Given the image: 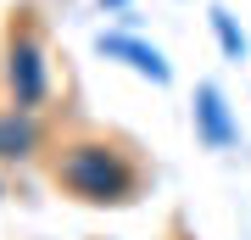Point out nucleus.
Masks as SVG:
<instances>
[{
  "label": "nucleus",
  "instance_id": "f257e3e1",
  "mask_svg": "<svg viewBox=\"0 0 251 240\" xmlns=\"http://www.w3.org/2000/svg\"><path fill=\"white\" fill-rule=\"evenodd\" d=\"M50 185L78 207H134L145 190V162L128 140L112 134H73L50 145Z\"/></svg>",
  "mask_w": 251,
  "mask_h": 240
},
{
  "label": "nucleus",
  "instance_id": "7ed1b4c3",
  "mask_svg": "<svg viewBox=\"0 0 251 240\" xmlns=\"http://www.w3.org/2000/svg\"><path fill=\"white\" fill-rule=\"evenodd\" d=\"M50 151V129L45 112H23V107H0V168H34Z\"/></svg>",
  "mask_w": 251,
  "mask_h": 240
},
{
  "label": "nucleus",
  "instance_id": "423d86ee",
  "mask_svg": "<svg viewBox=\"0 0 251 240\" xmlns=\"http://www.w3.org/2000/svg\"><path fill=\"white\" fill-rule=\"evenodd\" d=\"M206 23H212V39H218V51H224L229 62H246L251 56V39L240 34V23H234L224 6H206Z\"/></svg>",
  "mask_w": 251,
  "mask_h": 240
},
{
  "label": "nucleus",
  "instance_id": "6e6552de",
  "mask_svg": "<svg viewBox=\"0 0 251 240\" xmlns=\"http://www.w3.org/2000/svg\"><path fill=\"white\" fill-rule=\"evenodd\" d=\"M0 201H6V168H0Z\"/></svg>",
  "mask_w": 251,
  "mask_h": 240
},
{
  "label": "nucleus",
  "instance_id": "20e7f679",
  "mask_svg": "<svg viewBox=\"0 0 251 240\" xmlns=\"http://www.w3.org/2000/svg\"><path fill=\"white\" fill-rule=\"evenodd\" d=\"M95 51L106 56V62H123L128 73L151 79L156 89H168V84H173V67H168V56H162L151 39L128 34V28H100V34H95Z\"/></svg>",
  "mask_w": 251,
  "mask_h": 240
},
{
  "label": "nucleus",
  "instance_id": "f03ea898",
  "mask_svg": "<svg viewBox=\"0 0 251 240\" xmlns=\"http://www.w3.org/2000/svg\"><path fill=\"white\" fill-rule=\"evenodd\" d=\"M0 95L6 107L45 112L56 101V67H50V34L34 11H17L0 45Z\"/></svg>",
  "mask_w": 251,
  "mask_h": 240
},
{
  "label": "nucleus",
  "instance_id": "0eeeda50",
  "mask_svg": "<svg viewBox=\"0 0 251 240\" xmlns=\"http://www.w3.org/2000/svg\"><path fill=\"white\" fill-rule=\"evenodd\" d=\"M95 6H100V11H123L128 0H95Z\"/></svg>",
  "mask_w": 251,
  "mask_h": 240
},
{
  "label": "nucleus",
  "instance_id": "39448f33",
  "mask_svg": "<svg viewBox=\"0 0 251 240\" xmlns=\"http://www.w3.org/2000/svg\"><path fill=\"white\" fill-rule=\"evenodd\" d=\"M190 123H196V140L206 151H234V145H240V123H234V112H229V101H224L218 84H196Z\"/></svg>",
  "mask_w": 251,
  "mask_h": 240
}]
</instances>
